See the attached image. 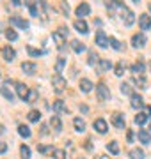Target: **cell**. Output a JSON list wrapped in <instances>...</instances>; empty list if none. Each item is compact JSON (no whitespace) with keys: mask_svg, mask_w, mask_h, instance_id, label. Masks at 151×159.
I'll list each match as a JSON object with an SVG mask.
<instances>
[{"mask_svg":"<svg viewBox=\"0 0 151 159\" xmlns=\"http://www.w3.org/2000/svg\"><path fill=\"white\" fill-rule=\"evenodd\" d=\"M117 7L121 9V20H123V23H124L126 27H130V25H134V23H135V14H134V12L130 11L128 7H124V6H123L121 2H117Z\"/></svg>","mask_w":151,"mask_h":159,"instance_id":"obj_1","label":"cell"},{"mask_svg":"<svg viewBox=\"0 0 151 159\" xmlns=\"http://www.w3.org/2000/svg\"><path fill=\"white\" fill-rule=\"evenodd\" d=\"M52 87H53V92H55V94H62V92L66 90V80H64L61 74H53Z\"/></svg>","mask_w":151,"mask_h":159,"instance_id":"obj_2","label":"cell"},{"mask_svg":"<svg viewBox=\"0 0 151 159\" xmlns=\"http://www.w3.org/2000/svg\"><path fill=\"white\" fill-rule=\"evenodd\" d=\"M96 97H98V101H101V102L110 99V90H109V87L105 85V83H98V85H96Z\"/></svg>","mask_w":151,"mask_h":159,"instance_id":"obj_3","label":"cell"},{"mask_svg":"<svg viewBox=\"0 0 151 159\" xmlns=\"http://www.w3.org/2000/svg\"><path fill=\"white\" fill-rule=\"evenodd\" d=\"M52 37H53V43L57 44V48H61V50H62L64 44H66V29H64V27H61L59 30H55V32L52 34Z\"/></svg>","mask_w":151,"mask_h":159,"instance_id":"obj_4","label":"cell"},{"mask_svg":"<svg viewBox=\"0 0 151 159\" xmlns=\"http://www.w3.org/2000/svg\"><path fill=\"white\" fill-rule=\"evenodd\" d=\"M94 43H96L100 48H107V46L110 44V39L107 37V34H105L103 30H98L96 35H94Z\"/></svg>","mask_w":151,"mask_h":159,"instance_id":"obj_5","label":"cell"},{"mask_svg":"<svg viewBox=\"0 0 151 159\" xmlns=\"http://www.w3.org/2000/svg\"><path fill=\"white\" fill-rule=\"evenodd\" d=\"M110 122H112V125L116 127V129H124V115L123 113H112V117H110Z\"/></svg>","mask_w":151,"mask_h":159,"instance_id":"obj_6","label":"cell"},{"mask_svg":"<svg viewBox=\"0 0 151 159\" xmlns=\"http://www.w3.org/2000/svg\"><path fill=\"white\" fill-rule=\"evenodd\" d=\"M132 46H134V48H144L146 46V35L142 34V32L134 34V37H132Z\"/></svg>","mask_w":151,"mask_h":159,"instance_id":"obj_7","label":"cell"},{"mask_svg":"<svg viewBox=\"0 0 151 159\" xmlns=\"http://www.w3.org/2000/svg\"><path fill=\"white\" fill-rule=\"evenodd\" d=\"M76 16H78V20H84V16H89V12H91V6L89 4H80V6L76 7Z\"/></svg>","mask_w":151,"mask_h":159,"instance_id":"obj_8","label":"cell"},{"mask_svg":"<svg viewBox=\"0 0 151 159\" xmlns=\"http://www.w3.org/2000/svg\"><path fill=\"white\" fill-rule=\"evenodd\" d=\"M29 92H30V89L27 85H23V83H16V94H18V97H20L22 101H27Z\"/></svg>","mask_w":151,"mask_h":159,"instance_id":"obj_9","label":"cell"},{"mask_svg":"<svg viewBox=\"0 0 151 159\" xmlns=\"http://www.w3.org/2000/svg\"><path fill=\"white\" fill-rule=\"evenodd\" d=\"M2 57H4V60H7V62H12L14 57H16V51L12 50L11 46H4V48H2Z\"/></svg>","mask_w":151,"mask_h":159,"instance_id":"obj_10","label":"cell"},{"mask_svg":"<svg viewBox=\"0 0 151 159\" xmlns=\"http://www.w3.org/2000/svg\"><path fill=\"white\" fill-rule=\"evenodd\" d=\"M93 127L98 131L100 134H105V133H107V129H109V125H107V122H105L103 119H96L93 122Z\"/></svg>","mask_w":151,"mask_h":159,"instance_id":"obj_11","label":"cell"},{"mask_svg":"<svg viewBox=\"0 0 151 159\" xmlns=\"http://www.w3.org/2000/svg\"><path fill=\"white\" fill-rule=\"evenodd\" d=\"M53 111L59 113V115H66V113H68V106L64 104V101L57 99V101H53Z\"/></svg>","mask_w":151,"mask_h":159,"instance_id":"obj_12","label":"cell"},{"mask_svg":"<svg viewBox=\"0 0 151 159\" xmlns=\"http://www.w3.org/2000/svg\"><path fill=\"white\" fill-rule=\"evenodd\" d=\"M139 25H140V30H149L151 29V16L140 14L139 16Z\"/></svg>","mask_w":151,"mask_h":159,"instance_id":"obj_13","label":"cell"},{"mask_svg":"<svg viewBox=\"0 0 151 159\" xmlns=\"http://www.w3.org/2000/svg\"><path fill=\"white\" fill-rule=\"evenodd\" d=\"M11 23L12 25H16L18 29H29V21L27 20H23V18H20V16H11Z\"/></svg>","mask_w":151,"mask_h":159,"instance_id":"obj_14","label":"cell"},{"mask_svg":"<svg viewBox=\"0 0 151 159\" xmlns=\"http://www.w3.org/2000/svg\"><path fill=\"white\" fill-rule=\"evenodd\" d=\"M130 99H132V102H130V104H132V108H135V110L144 108V99H142L139 94H134V96L130 97Z\"/></svg>","mask_w":151,"mask_h":159,"instance_id":"obj_15","label":"cell"},{"mask_svg":"<svg viewBox=\"0 0 151 159\" xmlns=\"http://www.w3.org/2000/svg\"><path fill=\"white\" fill-rule=\"evenodd\" d=\"M50 125H52V129L55 131V133H61V131H62V122H61V119H59V115H52Z\"/></svg>","mask_w":151,"mask_h":159,"instance_id":"obj_16","label":"cell"},{"mask_svg":"<svg viewBox=\"0 0 151 159\" xmlns=\"http://www.w3.org/2000/svg\"><path fill=\"white\" fill-rule=\"evenodd\" d=\"M73 27H75L80 34H87L89 32V27H87V23L84 21V20H76L75 23H73Z\"/></svg>","mask_w":151,"mask_h":159,"instance_id":"obj_17","label":"cell"},{"mask_svg":"<svg viewBox=\"0 0 151 159\" xmlns=\"http://www.w3.org/2000/svg\"><path fill=\"white\" fill-rule=\"evenodd\" d=\"M93 81H91V80H87V78H82L80 80V90L82 92H85V94H87V92H91L93 90Z\"/></svg>","mask_w":151,"mask_h":159,"instance_id":"obj_18","label":"cell"},{"mask_svg":"<svg viewBox=\"0 0 151 159\" xmlns=\"http://www.w3.org/2000/svg\"><path fill=\"white\" fill-rule=\"evenodd\" d=\"M134 83L139 89H148V85H146V78L144 74H134Z\"/></svg>","mask_w":151,"mask_h":159,"instance_id":"obj_19","label":"cell"},{"mask_svg":"<svg viewBox=\"0 0 151 159\" xmlns=\"http://www.w3.org/2000/svg\"><path fill=\"white\" fill-rule=\"evenodd\" d=\"M22 71L25 74H34L36 73V64L34 62H23L22 64Z\"/></svg>","mask_w":151,"mask_h":159,"instance_id":"obj_20","label":"cell"},{"mask_svg":"<svg viewBox=\"0 0 151 159\" xmlns=\"http://www.w3.org/2000/svg\"><path fill=\"white\" fill-rule=\"evenodd\" d=\"M73 125H75V131H78V133H84V131H85V122H84L82 117H76V119L73 120Z\"/></svg>","mask_w":151,"mask_h":159,"instance_id":"obj_21","label":"cell"},{"mask_svg":"<svg viewBox=\"0 0 151 159\" xmlns=\"http://www.w3.org/2000/svg\"><path fill=\"white\" fill-rule=\"evenodd\" d=\"M139 142H140V143H144V145L151 143V134L148 133V131L140 129V131H139Z\"/></svg>","mask_w":151,"mask_h":159,"instance_id":"obj_22","label":"cell"},{"mask_svg":"<svg viewBox=\"0 0 151 159\" xmlns=\"http://www.w3.org/2000/svg\"><path fill=\"white\" fill-rule=\"evenodd\" d=\"M0 94H2V96L6 97L7 101H11V102L14 101V94H12V92L9 90V87H6V85H2V87H0Z\"/></svg>","mask_w":151,"mask_h":159,"instance_id":"obj_23","label":"cell"},{"mask_svg":"<svg viewBox=\"0 0 151 159\" xmlns=\"http://www.w3.org/2000/svg\"><path fill=\"white\" fill-rule=\"evenodd\" d=\"M96 67H98V71H100V73H105V71H109V69L112 67V64L109 62L107 58H101V60L98 62V66H96Z\"/></svg>","mask_w":151,"mask_h":159,"instance_id":"obj_24","label":"cell"},{"mask_svg":"<svg viewBox=\"0 0 151 159\" xmlns=\"http://www.w3.org/2000/svg\"><path fill=\"white\" fill-rule=\"evenodd\" d=\"M71 50L75 51V53H82V51H85V46L82 44L78 39H73L71 41Z\"/></svg>","mask_w":151,"mask_h":159,"instance_id":"obj_25","label":"cell"},{"mask_svg":"<svg viewBox=\"0 0 151 159\" xmlns=\"http://www.w3.org/2000/svg\"><path fill=\"white\" fill-rule=\"evenodd\" d=\"M130 157L132 159H146V154L142 148H132L130 150Z\"/></svg>","mask_w":151,"mask_h":159,"instance_id":"obj_26","label":"cell"},{"mask_svg":"<svg viewBox=\"0 0 151 159\" xmlns=\"http://www.w3.org/2000/svg\"><path fill=\"white\" fill-rule=\"evenodd\" d=\"M132 73L134 74H144V62H142V60H137V62L132 66Z\"/></svg>","mask_w":151,"mask_h":159,"instance_id":"obj_27","label":"cell"},{"mask_svg":"<svg viewBox=\"0 0 151 159\" xmlns=\"http://www.w3.org/2000/svg\"><path fill=\"white\" fill-rule=\"evenodd\" d=\"M18 133H20V136H23V138H30V134H32V131L29 129V125H18Z\"/></svg>","mask_w":151,"mask_h":159,"instance_id":"obj_28","label":"cell"},{"mask_svg":"<svg viewBox=\"0 0 151 159\" xmlns=\"http://www.w3.org/2000/svg\"><path fill=\"white\" fill-rule=\"evenodd\" d=\"M64 66H66V58H64V57H59V58H57V64H55V73L61 74V73H62V69H64Z\"/></svg>","mask_w":151,"mask_h":159,"instance_id":"obj_29","label":"cell"},{"mask_svg":"<svg viewBox=\"0 0 151 159\" xmlns=\"http://www.w3.org/2000/svg\"><path fill=\"white\" fill-rule=\"evenodd\" d=\"M107 150H109L110 154H114V156L119 154V145H117V142H109L107 143Z\"/></svg>","mask_w":151,"mask_h":159,"instance_id":"obj_30","label":"cell"},{"mask_svg":"<svg viewBox=\"0 0 151 159\" xmlns=\"http://www.w3.org/2000/svg\"><path fill=\"white\" fill-rule=\"evenodd\" d=\"M27 117H29V120H30V122H39V119H41V113L37 111V110H30Z\"/></svg>","mask_w":151,"mask_h":159,"instance_id":"obj_31","label":"cell"},{"mask_svg":"<svg viewBox=\"0 0 151 159\" xmlns=\"http://www.w3.org/2000/svg\"><path fill=\"white\" fill-rule=\"evenodd\" d=\"M37 97H39L37 90H36V89H30V92H29V96H27V101L25 102H36L37 101Z\"/></svg>","mask_w":151,"mask_h":159,"instance_id":"obj_32","label":"cell"},{"mask_svg":"<svg viewBox=\"0 0 151 159\" xmlns=\"http://www.w3.org/2000/svg\"><path fill=\"white\" fill-rule=\"evenodd\" d=\"M100 60H101V58H100L94 51H89V66H98Z\"/></svg>","mask_w":151,"mask_h":159,"instance_id":"obj_33","label":"cell"},{"mask_svg":"<svg viewBox=\"0 0 151 159\" xmlns=\"http://www.w3.org/2000/svg\"><path fill=\"white\" fill-rule=\"evenodd\" d=\"M124 69H126V64H124V62H119L116 67H114V73H116V76H123V74H124Z\"/></svg>","mask_w":151,"mask_h":159,"instance_id":"obj_34","label":"cell"},{"mask_svg":"<svg viewBox=\"0 0 151 159\" xmlns=\"http://www.w3.org/2000/svg\"><path fill=\"white\" fill-rule=\"evenodd\" d=\"M119 87H121V92L124 94V96H130V97L134 96V90H132V87L128 85V83H121Z\"/></svg>","mask_w":151,"mask_h":159,"instance_id":"obj_35","label":"cell"},{"mask_svg":"<svg viewBox=\"0 0 151 159\" xmlns=\"http://www.w3.org/2000/svg\"><path fill=\"white\" fill-rule=\"evenodd\" d=\"M20 154H22V159H30V148L27 145L20 147Z\"/></svg>","mask_w":151,"mask_h":159,"instance_id":"obj_36","label":"cell"},{"mask_svg":"<svg viewBox=\"0 0 151 159\" xmlns=\"http://www.w3.org/2000/svg\"><path fill=\"white\" fill-rule=\"evenodd\" d=\"M52 154H53V159H66V152L62 148H55Z\"/></svg>","mask_w":151,"mask_h":159,"instance_id":"obj_37","label":"cell"},{"mask_svg":"<svg viewBox=\"0 0 151 159\" xmlns=\"http://www.w3.org/2000/svg\"><path fill=\"white\" fill-rule=\"evenodd\" d=\"M6 37L9 41H16L18 39V34H16V30H12V29H7L6 30Z\"/></svg>","mask_w":151,"mask_h":159,"instance_id":"obj_38","label":"cell"},{"mask_svg":"<svg viewBox=\"0 0 151 159\" xmlns=\"http://www.w3.org/2000/svg\"><path fill=\"white\" fill-rule=\"evenodd\" d=\"M27 51H29V55H32V57H39V55H43V53H45L43 50H36V48H32V46H29V48H27Z\"/></svg>","mask_w":151,"mask_h":159,"instance_id":"obj_39","label":"cell"},{"mask_svg":"<svg viewBox=\"0 0 151 159\" xmlns=\"http://www.w3.org/2000/svg\"><path fill=\"white\" fill-rule=\"evenodd\" d=\"M148 120V117H146L144 113H139V115H135V124H139V125H142Z\"/></svg>","mask_w":151,"mask_h":159,"instance_id":"obj_40","label":"cell"},{"mask_svg":"<svg viewBox=\"0 0 151 159\" xmlns=\"http://www.w3.org/2000/svg\"><path fill=\"white\" fill-rule=\"evenodd\" d=\"M110 46L114 48V50H117V51H119V50H123L121 43H119V41H117L116 37H110Z\"/></svg>","mask_w":151,"mask_h":159,"instance_id":"obj_41","label":"cell"},{"mask_svg":"<svg viewBox=\"0 0 151 159\" xmlns=\"http://www.w3.org/2000/svg\"><path fill=\"white\" fill-rule=\"evenodd\" d=\"M37 150H39V152H50V150H55V148H52L50 147V145H37Z\"/></svg>","mask_w":151,"mask_h":159,"instance_id":"obj_42","label":"cell"},{"mask_svg":"<svg viewBox=\"0 0 151 159\" xmlns=\"http://www.w3.org/2000/svg\"><path fill=\"white\" fill-rule=\"evenodd\" d=\"M61 7H62L64 14H70V6H68V4H66V2H61Z\"/></svg>","mask_w":151,"mask_h":159,"instance_id":"obj_43","label":"cell"},{"mask_svg":"<svg viewBox=\"0 0 151 159\" xmlns=\"http://www.w3.org/2000/svg\"><path fill=\"white\" fill-rule=\"evenodd\" d=\"M6 152H7V143L0 142V154H6Z\"/></svg>","mask_w":151,"mask_h":159,"instance_id":"obj_44","label":"cell"},{"mask_svg":"<svg viewBox=\"0 0 151 159\" xmlns=\"http://www.w3.org/2000/svg\"><path fill=\"white\" fill-rule=\"evenodd\" d=\"M41 134H48V125L46 124L41 125Z\"/></svg>","mask_w":151,"mask_h":159,"instance_id":"obj_45","label":"cell"},{"mask_svg":"<svg viewBox=\"0 0 151 159\" xmlns=\"http://www.w3.org/2000/svg\"><path fill=\"white\" fill-rule=\"evenodd\" d=\"M142 113H144L146 117H149L151 115V106H144V111H142Z\"/></svg>","mask_w":151,"mask_h":159,"instance_id":"obj_46","label":"cell"},{"mask_svg":"<svg viewBox=\"0 0 151 159\" xmlns=\"http://www.w3.org/2000/svg\"><path fill=\"white\" fill-rule=\"evenodd\" d=\"M126 136H128V142H130V143L134 142V133H132V131H128V134H126Z\"/></svg>","mask_w":151,"mask_h":159,"instance_id":"obj_47","label":"cell"},{"mask_svg":"<svg viewBox=\"0 0 151 159\" xmlns=\"http://www.w3.org/2000/svg\"><path fill=\"white\" fill-rule=\"evenodd\" d=\"M4 133H6V127H4V125L0 124V136H2V134H4Z\"/></svg>","mask_w":151,"mask_h":159,"instance_id":"obj_48","label":"cell"},{"mask_svg":"<svg viewBox=\"0 0 151 159\" xmlns=\"http://www.w3.org/2000/svg\"><path fill=\"white\" fill-rule=\"evenodd\" d=\"M96 159H110V157H107V156H98Z\"/></svg>","mask_w":151,"mask_h":159,"instance_id":"obj_49","label":"cell"},{"mask_svg":"<svg viewBox=\"0 0 151 159\" xmlns=\"http://www.w3.org/2000/svg\"><path fill=\"white\" fill-rule=\"evenodd\" d=\"M148 9H149V12H151V4H149V6H148Z\"/></svg>","mask_w":151,"mask_h":159,"instance_id":"obj_50","label":"cell"},{"mask_svg":"<svg viewBox=\"0 0 151 159\" xmlns=\"http://www.w3.org/2000/svg\"><path fill=\"white\" fill-rule=\"evenodd\" d=\"M149 69H151V62H149Z\"/></svg>","mask_w":151,"mask_h":159,"instance_id":"obj_51","label":"cell"},{"mask_svg":"<svg viewBox=\"0 0 151 159\" xmlns=\"http://www.w3.org/2000/svg\"><path fill=\"white\" fill-rule=\"evenodd\" d=\"M149 129H151V124H149Z\"/></svg>","mask_w":151,"mask_h":159,"instance_id":"obj_52","label":"cell"},{"mask_svg":"<svg viewBox=\"0 0 151 159\" xmlns=\"http://www.w3.org/2000/svg\"><path fill=\"white\" fill-rule=\"evenodd\" d=\"M80 159H84V157H80Z\"/></svg>","mask_w":151,"mask_h":159,"instance_id":"obj_53","label":"cell"}]
</instances>
